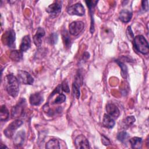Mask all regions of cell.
<instances>
[{
    "label": "cell",
    "mask_w": 149,
    "mask_h": 149,
    "mask_svg": "<svg viewBox=\"0 0 149 149\" xmlns=\"http://www.w3.org/2000/svg\"><path fill=\"white\" fill-rule=\"evenodd\" d=\"M5 87L9 95L16 97L19 91V80L12 74H8L5 77Z\"/></svg>",
    "instance_id": "cell-1"
},
{
    "label": "cell",
    "mask_w": 149,
    "mask_h": 149,
    "mask_svg": "<svg viewBox=\"0 0 149 149\" xmlns=\"http://www.w3.org/2000/svg\"><path fill=\"white\" fill-rule=\"evenodd\" d=\"M133 42L135 49L143 54H147L149 51V45L147 41L141 35L134 37Z\"/></svg>",
    "instance_id": "cell-2"
},
{
    "label": "cell",
    "mask_w": 149,
    "mask_h": 149,
    "mask_svg": "<svg viewBox=\"0 0 149 149\" xmlns=\"http://www.w3.org/2000/svg\"><path fill=\"white\" fill-rule=\"evenodd\" d=\"M15 37L16 35L14 30H9L6 31L2 36V41L3 44L10 48L15 47Z\"/></svg>",
    "instance_id": "cell-3"
},
{
    "label": "cell",
    "mask_w": 149,
    "mask_h": 149,
    "mask_svg": "<svg viewBox=\"0 0 149 149\" xmlns=\"http://www.w3.org/2000/svg\"><path fill=\"white\" fill-rule=\"evenodd\" d=\"M67 12L70 15H76L81 16L85 13V9L83 5L80 3H76L69 6L67 8Z\"/></svg>",
    "instance_id": "cell-4"
},
{
    "label": "cell",
    "mask_w": 149,
    "mask_h": 149,
    "mask_svg": "<svg viewBox=\"0 0 149 149\" xmlns=\"http://www.w3.org/2000/svg\"><path fill=\"white\" fill-rule=\"evenodd\" d=\"M22 124H23V122L19 119H16L13 121L4 130L3 133L8 138H11L13 136L15 131L16 129H17Z\"/></svg>",
    "instance_id": "cell-5"
},
{
    "label": "cell",
    "mask_w": 149,
    "mask_h": 149,
    "mask_svg": "<svg viewBox=\"0 0 149 149\" xmlns=\"http://www.w3.org/2000/svg\"><path fill=\"white\" fill-rule=\"evenodd\" d=\"M84 28V24L81 21L73 22L69 26L70 34L74 36L79 35L83 30Z\"/></svg>",
    "instance_id": "cell-6"
},
{
    "label": "cell",
    "mask_w": 149,
    "mask_h": 149,
    "mask_svg": "<svg viewBox=\"0 0 149 149\" xmlns=\"http://www.w3.org/2000/svg\"><path fill=\"white\" fill-rule=\"evenodd\" d=\"M18 80L22 83L24 84H32L34 82V79L31 74L26 71L19 70L17 72Z\"/></svg>",
    "instance_id": "cell-7"
},
{
    "label": "cell",
    "mask_w": 149,
    "mask_h": 149,
    "mask_svg": "<svg viewBox=\"0 0 149 149\" xmlns=\"http://www.w3.org/2000/svg\"><path fill=\"white\" fill-rule=\"evenodd\" d=\"M74 144H75L76 148L77 149L90 148L88 140L83 134H80L75 138Z\"/></svg>",
    "instance_id": "cell-8"
},
{
    "label": "cell",
    "mask_w": 149,
    "mask_h": 149,
    "mask_svg": "<svg viewBox=\"0 0 149 149\" xmlns=\"http://www.w3.org/2000/svg\"><path fill=\"white\" fill-rule=\"evenodd\" d=\"M25 104L24 99H22L19 102H18L17 104L15 106L13 107L11 111L12 116V118L19 117L23 113L24 104Z\"/></svg>",
    "instance_id": "cell-9"
},
{
    "label": "cell",
    "mask_w": 149,
    "mask_h": 149,
    "mask_svg": "<svg viewBox=\"0 0 149 149\" xmlns=\"http://www.w3.org/2000/svg\"><path fill=\"white\" fill-rule=\"evenodd\" d=\"M62 5L58 2H54L53 3L49 5L46 9L48 13L52 16H56L61 12Z\"/></svg>",
    "instance_id": "cell-10"
},
{
    "label": "cell",
    "mask_w": 149,
    "mask_h": 149,
    "mask_svg": "<svg viewBox=\"0 0 149 149\" xmlns=\"http://www.w3.org/2000/svg\"><path fill=\"white\" fill-rule=\"evenodd\" d=\"M106 111L107 114L111 116L114 119H117L120 114L118 108L113 104H108L106 105Z\"/></svg>",
    "instance_id": "cell-11"
},
{
    "label": "cell",
    "mask_w": 149,
    "mask_h": 149,
    "mask_svg": "<svg viewBox=\"0 0 149 149\" xmlns=\"http://www.w3.org/2000/svg\"><path fill=\"white\" fill-rule=\"evenodd\" d=\"M45 35V31L41 27H38L33 37L34 43L37 47H40L42 44V37Z\"/></svg>",
    "instance_id": "cell-12"
},
{
    "label": "cell",
    "mask_w": 149,
    "mask_h": 149,
    "mask_svg": "<svg viewBox=\"0 0 149 149\" xmlns=\"http://www.w3.org/2000/svg\"><path fill=\"white\" fill-rule=\"evenodd\" d=\"M98 2V1H86V3L89 9L90 15H91V26H90V32L93 33L94 31V19L93 17V8L95 6L96 3Z\"/></svg>",
    "instance_id": "cell-13"
},
{
    "label": "cell",
    "mask_w": 149,
    "mask_h": 149,
    "mask_svg": "<svg viewBox=\"0 0 149 149\" xmlns=\"http://www.w3.org/2000/svg\"><path fill=\"white\" fill-rule=\"evenodd\" d=\"M43 101V97L39 93H36L31 94L29 98V102L32 105H39Z\"/></svg>",
    "instance_id": "cell-14"
},
{
    "label": "cell",
    "mask_w": 149,
    "mask_h": 149,
    "mask_svg": "<svg viewBox=\"0 0 149 149\" xmlns=\"http://www.w3.org/2000/svg\"><path fill=\"white\" fill-rule=\"evenodd\" d=\"M31 46V40L29 35L24 36L20 45V50L22 52H25L28 50Z\"/></svg>",
    "instance_id": "cell-15"
},
{
    "label": "cell",
    "mask_w": 149,
    "mask_h": 149,
    "mask_svg": "<svg viewBox=\"0 0 149 149\" xmlns=\"http://www.w3.org/2000/svg\"><path fill=\"white\" fill-rule=\"evenodd\" d=\"M132 17V13L127 9L122 10L119 15V18L120 20H121L123 23L129 22L131 20Z\"/></svg>",
    "instance_id": "cell-16"
},
{
    "label": "cell",
    "mask_w": 149,
    "mask_h": 149,
    "mask_svg": "<svg viewBox=\"0 0 149 149\" xmlns=\"http://www.w3.org/2000/svg\"><path fill=\"white\" fill-rule=\"evenodd\" d=\"M25 132L23 130L19 132L13 139V143L16 146H20L23 145L25 140Z\"/></svg>",
    "instance_id": "cell-17"
},
{
    "label": "cell",
    "mask_w": 149,
    "mask_h": 149,
    "mask_svg": "<svg viewBox=\"0 0 149 149\" xmlns=\"http://www.w3.org/2000/svg\"><path fill=\"white\" fill-rule=\"evenodd\" d=\"M102 124L104 127L108 129H111L115 125L114 119L107 113L104 114L102 120Z\"/></svg>",
    "instance_id": "cell-18"
},
{
    "label": "cell",
    "mask_w": 149,
    "mask_h": 149,
    "mask_svg": "<svg viewBox=\"0 0 149 149\" xmlns=\"http://www.w3.org/2000/svg\"><path fill=\"white\" fill-rule=\"evenodd\" d=\"M132 148L134 149H140L142 146V139L138 137H133L129 140Z\"/></svg>",
    "instance_id": "cell-19"
},
{
    "label": "cell",
    "mask_w": 149,
    "mask_h": 149,
    "mask_svg": "<svg viewBox=\"0 0 149 149\" xmlns=\"http://www.w3.org/2000/svg\"><path fill=\"white\" fill-rule=\"evenodd\" d=\"M45 148L48 149H59L60 148L59 143L57 139H52L49 140L45 145Z\"/></svg>",
    "instance_id": "cell-20"
},
{
    "label": "cell",
    "mask_w": 149,
    "mask_h": 149,
    "mask_svg": "<svg viewBox=\"0 0 149 149\" xmlns=\"http://www.w3.org/2000/svg\"><path fill=\"white\" fill-rule=\"evenodd\" d=\"M20 50H14L12 51L10 54V58L13 61H20L22 59L23 54Z\"/></svg>",
    "instance_id": "cell-21"
},
{
    "label": "cell",
    "mask_w": 149,
    "mask_h": 149,
    "mask_svg": "<svg viewBox=\"0 0 149 149\" xmlns=\"http://www.w3.org/2000/svg\"><path fill=\"white\" fill-rule=\"evenodd\" d=\"M9 118V111L5 105L1 107L0 109V119L1 121H5Z\"/></svg>",
    "instance_id": "cell-22"
},
{
    "label": "cell",
    "mask_w": 149,
    "mask_h": 149,
    "mask_svg": "<svg viewBox=\"0 0 149 149\" xmlns=\"http://www.w3.org/2000/svg\"><path fill=\"white\" fill-rule=\"evenodd\" d=\"M115 62L118 64L119 67L121 69V75L123 78L126 79L127 77V66L125 65V63H123L122 62L119 61V60H116Z\"/></svg>",
    "instance_id": "cell-23"
},
{
    "label": "cell",
    "mask_w": 149,
    "mask_h": 149,
    "mask_svg": "<svg viewBox=\"0 0 149 149\" xmlns=\"http://www.w3.org/2000/svg\"><path fill=\"white\" fill-rule=\"evenodd\" d=\"M73 93L74 96L76 98H79L80 95V84L76 83V81L73 82Z\"/></svg>",
    "instance_id": "cell-24"
},
{
    "label": "cell",
    "mask_w": 149,
    "mask_h": 149,
    "mask_svg": "<svg viewBox=\"0 0 149 149\" xmlns=\"http://www.w3.org/2000/svg\"><path fill=\"white\" fill-rule=\"evenodd\" d=\"M128 137H129L128 133L127 132H125V131L120 132L117 134L118 140L119 141H120V142H122V143L126 141V140L128 139Z\"/></svg>",
    "instance_id": "cell-25"
},
{
    "label": "cell",
    "mask_w": 149,
    "mask_h": 149,
    "mask_svg": "<svg viewBox=\"0 0 149 149\" xmlns=\"http://www.w3.org/2000/svg\"><path fill=\"white\" fill-rule=\"evenodd\" d=\"M136 119L133 116H129L127 118H126L123 120V124L124 126L129 127L130 126L132 125L133 124V123L135 122Z\"/></svg>",
    "instance_id": "cell-26"
},
{
    "label": "cell",
    "mask_w": 149,
    "mask_h": 149,
    "mask_svg": "<svg viewBox=\"0 0 149 149\" xmlns=\"http://www.w3.org/2000/svg\"><path fill=\"white\" fill-rule=\"evenodd\" d=\"M62 38H63L65 45H66V47H69L70 43V38L66 30H65L62 32Z\"/></svg>",
    "instance_id": "cell-27"
},
{
    "label": "cell",
    "mask_w": 149,
    "mask_h": 149,
    "mask_svg": "<svg viewBox=\"0 0 149 149\" xmlns=\"http://www.w3.org/2000/svg\"><path fill=\"white\" fill-rule=\"evenodd\" d=\"M58 36L56 33H52L48 38V42L50 43V44L54 45L58 41Z\"/></svg>",
    "instance_id": "cell-28"
},
{
    "label": "cell",
    "mask_w": 149,
    "mask_h": 149,
    "mask_svg": "<svg viewBox=\"0 0 149 149\" xmlns=\"http://www.w3.org/2000/svg\"><path fill=\"white\" fill-rule=\"evenodd\" d=\"M66 100V96L63 94H59V95L55 98L53 104H58L65 102Z\"/></svg>",
    "instance_id": "cell-29"
},
{
    "label": "cell",
    "mask_w": 149,
    "mask_h": 149,
    "mask_svg": "<svg viewBox=\"0 0 149 149\" xmlns=\"http://www.w3.org/2000/svg\"><path fill=\"white\" fill-rule=\"evenodd\" d=\"M61 88L62 89V90L67 93H69L70 92V90H69V85H68V83L67 81L66 80H65L62 84L61 85Z\"/></svg>",
    "instance_id": "cell-30"
},
{
    "label": "cell",
    "mask_w": 149,
    "mask_h": 149,
    "mask_svg": "<svg viewBox=\"0 0 149 149\" xmlns=\"http://www.w3.org/2000/svg\"><path fill=\"white\" fill-rule=\"evenodd\" d=\"M126 35H127V37L128 38V39L129 40H133V38H134V34L133 33V31L132 30V29H131V27L130 26H128L127 29H126Z\"/></svg>",
    "instance_id": "cell-31"
},
{
    "label": "cell",
    "mask_w": 149,
    "mask_h": 149,
    "mask_svg": "<svg viewBox=\"0 0 149 149\" xmlns=\"http://www.w3.org/2000/svg\"><path fill=\"white\" fill-rule=\"evenodd\" d=\"M101 141H102V144L105 146H108L111 144V142H110L109 139L107 138L104 135L101 136Z\"/></svg>",
    "instance_id": "cell-32"
},
{
    "label": "cell",
    "mask_w": 149,
    "mask_h": 149,
    "mask_svg": "<svg viewBox=\"0 0 149 149\" xmlns=\"http://www.w3.org/2000/svg\"><path fill=\"white\" fill-rule=\"evenodd\" d=\"M142 7L143 9L146 10L147 11L148 9V1H142Z\"/></svg>",
    "instance_id": "cell-33"
}]
</instances>
